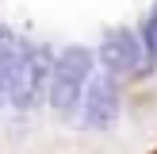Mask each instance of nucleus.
I'll return each instance as SVG.
<instances>
[{
    "label": "nucleus",
    "instance_id": "obj_1",
    "mask_svg": "<svg viewBox=\"0 0 157 154\" xmlns=\"http://www.w3.org/2000/svg\"><path fill=\"white\" fill-rule=\"evenodd\" d=\"M96 69V54L88 46H65L58 58H50V73H46V100L58 116H73L81 104V92L88 73Z\"/></svg>",
    "mask_w": 157,
    "mask_h": 154
},
{
    "label": "nucleus",
    "instance_id": "obj_2",
    "mask_svg": "<svg viewBox=\"0 0 157 154\" xmlns=\"http://www.w3.org/2000/svg\"><path fill=\"white\" fill-rule=\"evenodd\" d=\"M46 73H50V54L42 46L15 43L12 77H8V104L19 108V112L38 108L42 96H46Z\"/></svg>",
    "mask_w": 157,
    "mask_h": 154
},
{
    "label": "nucleus",
    "instance_id": "obj_3",
    "mask_svg": "<svg viewBox=\"0 0 157 154\" xmlns=\"http://www.w3.org/2000/svg\"><path fill=\"white\" fill-rule=\"evenodd\" d=\"M123 77L107 73V69H92L88 81H84V92H81V116H84V127L88 131H107L115 120H119V104H123Z\"/></svg>",
    "mask_w": 157,
    "mask_h": 154
},
{
    "label": "nucleus",
    "instance_id": "obj_4",
    "mask_svg": "<svg viewBox=\"0 0 157 154\" xmlns=\"http://www.w3.org/2000/svg\"><path fill=\"white\" fill-rule=\"evenodd\" d=\"M100 66L115 77H138L150 69L146 62V50H142V38L134 35L130 27H111L100 43Z\"/></svg>",
    "mask_w": 157,
    "mask_h": 154
},
{
    "label": "nucleus",
    "instance_id": "obj_5",
    "mask_svg": "<svg viewBox=\"0 0 157 154\" xmlns=\"http://www.w3.org/2000/svg\"><path fill=\"white\" fill-rule=\"evenodd\" d=\"M12 46H15V35H12L8 27H0V58H4V54L12 50Z\"/></svg>",
    "mask_w": 157,
    "mask_h": 154
}]
</instances>
